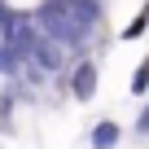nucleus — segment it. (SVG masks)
Listing matches in <instances>:
<instances>
[{"label": "nucleus", "instance_id": "nucleus-7", "mask_svg": "<svg viewBox=\"0 0 149 149\" xmlns=\"http://www.w3.org/2000/svg\"><path fill=\"white\" fill-rule=\"evenodd\" d=\"M145 13H149V0H145Z\"/></svg>", "mask_w": 149, "mask_h": 149}, {"label": "nucleus", "instance_id": "nucleus-8", "mask_svg": "<svg viewBox=\"0 0 149 149\" xmlns=\"http://www.w3.org/2000/svg\"><path fill=\"white\" fill-rule=\"evenodd\" d=\"M145 101H149V97H145Z\"/></svg>", "mask_w": 149, "mask_h": 149}, {"label": "nucleus", "instance_id": "nucleus-3", "mask_svg": "<svg viewBox=\"0 0 149 149\" xmlns=\"http://www.w3.org/2000/svg\"><path fill=\"white\" fill-rule=\"evenodd\" d=\"M0 5H5L9 13H18V18H35V13L48 5V0H0Z\"/></svg>", "mask_w": 149, "mask_h": 149}, {"label": "nucleus", "instance_id": "nucleus-6", "mask_svg": "<svg viewBox=\"0 0 149 149\" xmlns=\"http://www.w3.org/2000/svg\"><path fill=\"white\" fill-rule=\"evenodd\" d=\"M132 136H149V101L140 105V114L132 118Z\"/></svg>", "mask_w": 149, "mask_h": 149}, {"label": "nucleus", "instance_id": "nucleus-5", "mask_svg": "<svg viewBox=\"0 0 149 149\" xmlns=\"http://www.w3.org/2000/svg\"><path fill=\"white\" fill-rule=\"evenodd\" d=\"M132 97H149V57L136 66V74H132Z\"/></svg>", "mask_w": 149, "mask_h": 149}, {"label": "nucleus", "instance_id": "nucleus-2", "mask_svg": "<svg viewBox=\"0 0 149 149\" xmlns=\"http://www.w3.org/2000/svg\"><path fill=\"white\" fill-rule=\"evenodd\" d=\"M88 145H92V149H118V145H123V127H118L114 118H101V123L88 127Z\"/></svg>", "mask_w": 149, "mask_h": 149}, {"label": "nucleus", "instance_id": "nucleus-1", "mask_svg": "<svg viewBox=\"0 0 149 149\" xmlns=\"http://www.w3.org/2000/svg\"><path fill=\"white\" fill-rule=\"evenodd\" d=\"M101 88V61L97 57H74V66L66 70V92L74 101H92Z\"/></svg>", "mask_w": 149, "mask_h": 149}, {"label": "nucleus", "instance_id": "nucleus-4", "mask_svg": "<svg viewBox=\"0 0 149 149\" xmlns=\"http://www.w3.org/2000/svg\"><path fill=\"white\" fill-rule=\"evenodd\" d=\"M145 31H149V13L140 9V13H136V18H132V22H127V26L118 31V40H140Z\"/></svg>", "mask_w": 149, "mask_h": 149}]
</instances>
